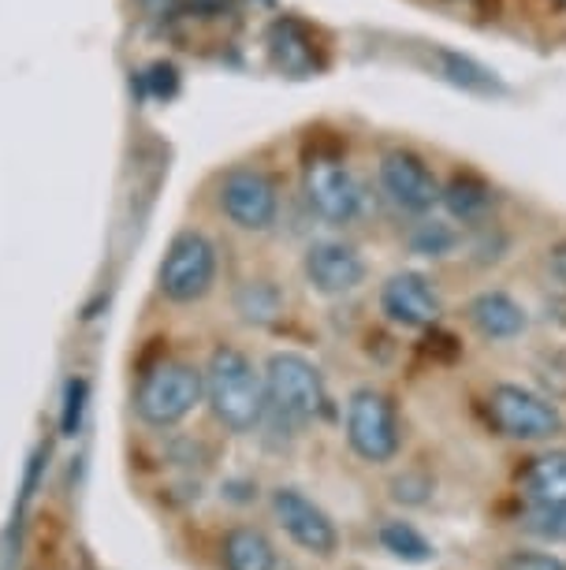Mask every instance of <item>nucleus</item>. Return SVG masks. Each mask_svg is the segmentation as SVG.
<instances>
[{"label":"nucleus","mask_w":566,"mask_h":570,"mask_svg":"<svg viewBox=\"0 0 566 570\" xmlns=\"http://www.w3.org/2000/svg\"><path fill=\"white\" fill-rule=\"evenodd\" d=\"M559 4H566V0H559Z\"/></svg>","instance_id":"obj_27"},{"label":"nucleus","mask_w":566,"mask_h":570,"mask_svg":"<svg viewBox=\"0 0 566 570\" xmlns=\"http://www.w3.org/2000/svg\"><path fill=\"white\" fill-rule=\"evenodd\" d=\"M206 403L212 417L228 433H254L265 422L269 400H265V376L254 370V362L239 347H217L209 354L206 370Z\"/></svg>","instance_id":"obj_1"},{"label":"nucleus","mask_w":566,"mask_h":570,"mask_svg":"<svg viewBox=\"0 0 566 570\" xmlns=\"http://www.w3.org/2000/svg\"><path fill=\"white\" fill-rule=\"evenodd\" d=\"M269 52H272V63L287 75H295V79H302V75L314 71V41L302 27L295 23V19H280V23H272L269 30Z\"/></svg>","instance_id":"obj_16"},{"label":"nucleus","mask_w":566,"mask_h":570,"mask_svg":"<svg viewBox=\"0 0 566 570\" xmlns=\"http://www.w3.org/2000/svg\"><path fill=\"white\" fill-rule=\"evenodd\" d=\"M235 309H239L242 321H250V325H272V321H280L284 314V295L276 292L269 279H250V284H242L239 295H235Z\"/></svg>","instance_id":"obj_18"},{"label":"nucleus","mask_w":566,"mask_h":570,"mask_svg":"<svg viewBox=\"0 0 566 570\" xmlns=\"http://www.w3.org/2000/svg\"><path fill=\"white\" fill-rule=\"evenodd\" d=\"M302 273L317 295L344 298L366 284V257L344 239H317L306 246Z\"/></svg>","instance_id":"obj_10"},{"label":"nucleus","mask_w":566,"mask_h":570,"mask_svg":"<svg viewBox=\"0 0 566 570\" xmlns=\"http://www.w3.org/2000/svg\"><path fill=\"white\" fill-rule=\"evenodd\" d=\"M466 317L469 325H474L485 340H518L522 332H526L529 317L526 309H522L515 298H510L507 292H480L474 303L466 306Z\"/></svg>","instance_id":"obj_13"},{"label":"nucleus","mask_w":566,"mask_h":570,"mask_svg":"<svg viewBox=\"0 0 566 570\" xmlns=\"http://www.w3.org/2000/svg\"><path fill=\"white\" fill-rule=\"evenodd\" d=\"M380 187L388 202L407 213H429L440 202V183H436L429 165L407 149H391L380 157Z\"/></svg>","instance_id":"obj_12"},{"label":"nucleus","mask_w":566,"mask_h":570,"mask_svg":"<svg viewBox=\"0 0 566 570\" xmlns=\"http://www.w3.org/2000/svg\"><path fill=\"white\" fill-rule=\"evenodd\" d=\"M548 265H552L555 279H559V284H566V239H563V243H559V246H555V250H552Z\"/></svg>","instance_id":"obj_26"},{"label":"nucleus","mask_w":566,"mask_h":570,"mask_svg":"<svg viewBox=\"0 0 566 570\" xmlns=\"http://www.w3.org/2000/svg\"><path fill=\"white\" fill-rule=\"evenodd\" d=\"M224 570H276V548L258 525H231L220 541Z\"/></svg>","instance_id":"obj_15"},{"label":"nucleus","mask_w":566,"mask_h":570,"mask_svg":"<svg viewBox=\"0 0 566 570\" xmlns=\"http://www.w3.org/2000/svg\"><path fill=\"white\" fill-rule=\"evenodd\" d=\"M87 403H90V384L82 376H71L63 384V411H60V433L79 436L82 422H87Z\"/></svg>","instance_id":"obj_20"},{"label":"nucleus","mask_w":566,"mask_h":570,"mask_svg":"<svg viewBox=\"0 0 566 570\" xmlns=\"http://www.w3.org/2000/svg\"><path fill=\"white\" fill-rule=\"evenodd\" d=\"M347 444L361 462H373V466H384L399 455L403 448V433H399V414H395V403L377 389H358L347 400Z\"/></svg>","instance_id":"obj_5"},{"label":"nucleus","mask_w":566,"mask_h":570,"mask_svg":"<svg viewBox=\"0 0 566 570\" xmlns=\"http://www.w3.org/2000/svg\"><path fill=\"white\" fill-rule=\"evenodd\" d=\"M440 198L458 220H480L488 213V206H493V190L474 176H455L451 187L440 190Z\"/></svg>","instance_id":"obj_19"},{"label":"nucleus","mask_w":566,"mask_h":570,"mask_svg":"<svg viewBox=\"0 0 566 570\" xmlns=\"http://www.w3.org/2000/svg\"><path fill=\"white\" fill-rule=\"evenodd\" d=\"M380 309L399 328H429L444 314V298L421 273H395L380 287Z\"/></svg>","instance_id":"obj_11"},{"label":"nucleus","mask_w":566,"mask_h":570,"mask_svg":"<svg viewBox=\"0 0 566 570\" xmlns=\"http://www.w3.org/2000/svg\"><path fill=\"white\" fill-rule=\"evenodd\" d=\"M518 492H522V500L529 503V511L566 503V451H548V455L533 459L529 466L522 470Z\"/></svg>","instance_id":"obj_14"},{"label":"nucleus","mask_w":566,"mask_h":570,"mask_svg":"<svg viewBox=\"0 0 566 570\" xmlns=\"http://www.w3.org/2000/svg\"><path fill=\"white\" fill-rule=\"evenodd\" d=\"M261 376H265V400H269V411L265 414H276L287 425H309L328 411L325 376H320V370L306 354L276 351L265 362Z\"/></svg>","instance_id":"obj_2"},{"label":"nucleus","mask_w":566,"mask_h":570,"mask_svg":"<svg viewBox=\"0 0 566 570\" xmlns=\"http://www.w3.org/2000/svg\"><path fill=\"white\" fill-rule=\"evenodd\" d=\"M488 422L499 436L507 440H552L563 433V414L559 406L548 403L544 395L522 389V384H496L488 392Z\"/></svg>","instance_id":"obj_6"},{"label":"nucleus","mask_w":566,"mask_h":570,"mask_svg":"<svg viewBox=\"0 0 566 570\" xmlns=\"http://www.w3.org/2000/svg\"><path fill=\"white\" fill-rule=\"evenodd\" d=\"M504 570H566V563L552 552H510Z\"/></svg>","instance_id":"obj_24"},{"label":"nucleus","mask_w":566,"mask_h":570,"mask_svg":"<svg viewBox=\"0 0 566 570\" xmlns=\"http://www.w3.org/2000/svg\"><path fill=\"white\" fill-rule=\"evenodd\" d=\"M302 195L309 209L328 224H350L361 213V183L347 168L344 157L314 154L302 165Z\"/></svg>","instance_id":"obj_7"},{"label":"nucleus","mask_w":566,"mask_h":570,"mask_svg":"<svg viewBox=\"0 0 566 570\" xmlns=\"http://www.w3.org/2000/svg\"><path fill=\"white\" fill-rule=\"evenodd\" d=\"M377 541H380L384 552H388L391 559H399V563L421 567V563H433L436 559V544L414 522H403V519L380 522Z\"/></svg>","instance_id":"obj_17"},{"label":"nucleus","mask_w":566,"mask_h":570,"mask_svg":"<svg viewBox=\"0 0 566 570\" xmlns=\"http://www.w3.org/2000/svg\"><path fill=\"white\" fill-rule=\"evenodd\" d=\"M526 530L540 541H552V544H566V503L559 508H540V511H529V522Z\"/></svg>","instance_id":"obj_23"},{"label":"nucleus","mask_w":566,"mask_h":570,"mask_svg":"<svg viewBox=\"0 0 566 570\" xmlns=\"http://www.w3.org/2000/svg\"><path fill=\"white\" fill-rule=\"evenodd\" d=\"M206 400L201 370L183 358H160L149 365L135 389V414L149 429H172Z\"/></svg>","instance_id":"obj_3"},{"label":"nucleus","mask_w":566,"mask_h":570,"mask_svg":"<svg viewBox=\"0 0 566 570\" xmlns=\"http://www.w3.org/2000/svg\"><path fill=\"white\" fill-rule=\"evenodd\" d=\"M429 492H433V485L425 478H418V485H414V478L395 481V500H399V503H425V500H429Z\"/></svg>","instance_id":"obj_25"},{"label":"nucleus","mask_w":566,"mask_h":570,"mask_svg":"<svg viewBox=\"0 0 566 570\" xmlns=\"http://www.w3.org/2000/svg\"><path fill=\"white\" fill-rule=\"evenodd\" d=\"M444 68H447V79L463 82V86H469V90H493L496 86L493 71H485L480 63L458 57V52H444Z\"/></svg>","instance_id":"obj_22"},{"label":"nucleus","mask_w":566,"mask_h":570,"mask_svg":"<svg viewBox=\"0 0 566 570\" xmlns=\"http://www.w3.org/2000/svg\"><path fill=\"white\" fill-rule=\"evenodd\" d=\"M217 206L239 232H269L280 217V190L269 171L231 168L217 187Z\"/></svg>","instance_id":"obj_8"},{"label":"nucleus","mask_w":566,"mask_h":570,"mask_svg":"<svg viewBox=\"0 0 566 570\" xmlns=\"http://www.w3.org/2000/svg\"><path fill=\"white\" fill-rule=\"evenodd\" d=\"M272 519L280 522V530L291 537V541L302 548V552L317 556V559H332L339 552V530L336 522L328 519V511L320 508L291 485L272 489Z\"/></svg>","instance_id":"obj_9"},{"label":"nucleus","mask_w":566,"mask_h":570,"mask_svg":"<svg viewBox=\"0 0 566 570\" xmlns=\"http://www.w3.org/2000/svg\"><path fill=\"white\" fill-rule=\"evenodd\" d=\"M217 273H220V257H217V246L206 232H179L172 243H168L165 257L157 265V292L160 298L176 306H190V303H201L212 284H217Z\"/></svg>","instance_id":"obj_4"},{"label":"nucleus","mask_w":566,"mask_h":570,"mask_svg":"<svg viewBox=\"0 0 566 570\" xmlns=\"http://www.w3.org/2000/svg\"><path fill=\"white\" fill-rule=\"evenodd\" d=\"M455 243H458V235L451 232V224H444V220L418 224V232L410 235L414 254H425V257H447L455 250Z\"/></svg>","instance_id":"obj_21"}]
</instances>
